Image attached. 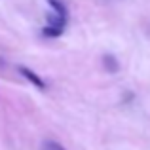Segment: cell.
I'll list each match as a JSON object with an SVG mask.
<instances>
[{"mask_svg":"<svg viewBox=\"0 0 150 150\" xmlns=\"http://www.w3.org/2000/svg\"><path fill=\"white\" fill-rule=\"evenodd\" d=\"M19 72L23 74V78L25 80H29L33 86H36L38 89H46V84H44V80H42L40 76H38L34 70H30V69H27V67H19Z\"/></svg>","mask_w":150,"mask_h":150,"instance_id":"1","label":"cell"},{"mask_svg":"<svg viewBox=\"0 0 150 150\" xmlns=\"http://www.w3.org/2000/svg\"><path fill=\"white\" fill-rule=\"evenodd\" d=\"M103 63H105V69L108 70V72L114 74L118 70V61L112 57V55H105V61H103Z\"/></svg>","mask_w":150,"mask_h":150,"instance_id":"2","label":"cell"},{"mask_svg":"<svg viewBox=\"0 0 150 150\" xmlns=\"http://www.w3.org/2000/svg\"><path fill=\"white\" fill-rule=\"evenodd\" d=\"M63 30H65V29H59V27H53V25H46L42 33H44V36H51V38H53V36H59Z\"/></svg>","mask_w":150,"mask_h":150,"instance_id":"3","label":"cell"},{"mask_svg":"<svg viewBox=\"0 0 150 150\" xmlns=\"http://www.w3.org/2000/svg\"><path fill=\"white\" fill-rule=\"evenodd\" d=\"M48 2L53 6V10L55 11H59V13H63V15H67V6L61 2V0H48Z\"/></svg>","mask_w":150,"mask_h":150,"instance_id":"4","label":"cell"},{"mask_svg":"<svg viewBox=\"0 0 150 150\" xmlns=\"http://www.w3.org/2000/svg\"><path fill=\"white\" fill-rule=\"evenodd\" d=\"M44 150H65V148L61 144L53 143V141H48V143H44Z\"/></svg>","mask_w":150,"mask_h":150,"instance_id":"5","label":"cell"}]
</instances>
